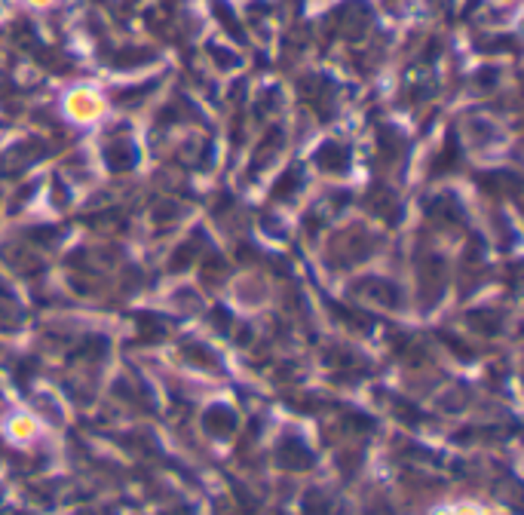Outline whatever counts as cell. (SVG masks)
<instances>
[{"label": "cell", "instance_id": "obj_1", "mask_svg": "<svg viewBox=\"0 0 524 515\" xmlns=\"http://www.w3.org/2000/svg\"><path fill=\"white\" fill-rule=\"evenodd\" d=\"M68 111L77 120H92V117H98L102 104H98V98L92 95V93H74V95L68 98Z\"/></svg>", "mask_w": 524, "mask_h": 515}]
</instances>
